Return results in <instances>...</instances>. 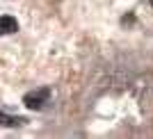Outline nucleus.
<instances>
[{
	"label": "nucleus",
	"instance_id": "obj_1",
	"mask_svg": "<svg viewBox=\"0 0 153 139\" xmlns=\"http://www.w3.org/2000/svg\"><path fill=\"white\" fill-rule=\"evenodd\" d=\"M51 94H53L51 87H39L34 91H27L23 96V105L27 109H44L48 105V101H51Z\"/></svg>",
	"mask_w": 153,
	"mask_h": 139
},
{
	"label": "nucleus",
	"instance_id": "obj_2",
	"mask_svg": "<svg viewBox=\"0 0 153 139\" xmlns=\"http://www.w3.org/2000/svg\"><path fill=\"white\" fill-rule=\"evenodd\" d=\"M14 32H19V21L9 14L0 16V37H7V34H14Z\"/></svg>",
	"mask_w": 153,
	"mask_h": 139
},
{
	"label": "nucleus",
	"instance_id": "obj_3",
	"mask_svg": "<svg viewBox=\"0 0 153 139\" xmlns=\"http://www.w3.org/2000/svg\"><path fill=\"white\" fill-rule=\"evenodd\" d=\"M0 123H2L5 128H21V126L27 123V119L25 116H12V114H7V112L0 109Z\"/></svg>",
	"mask_w": 153,
	"mask_h": 139
}]
</instances>
